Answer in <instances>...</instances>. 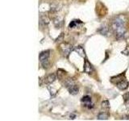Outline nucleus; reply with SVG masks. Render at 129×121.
Listing matches in <instances>:
<instances>
[{
	"mask_svg": "<svg viewBox=\"0 0 129 121\" xmlns=\"http://www.w3.org/2000/svg\"><path fill=\"white\" fill-rule=\"evenodd\" d=\"M111 28L113 32L118 38H121L124 36L126 32L125 28V22L121 17L115 18L111 23Z\"/></svg>",
	"mask_w": 129,
	"mask_h": 121,
	"instance_id": "1",
	"label": "nucleus"
},
{
	"mask_svg": "<svg viewBox=\"0 0 129 121\" xmlns=\"http://www.w3.org/2000/svg\"><path fill=\"white\" fill-rule=\"evenodd\" d=\"M60 50L61 52L62 55L64 57H68V56L70 55L71 51L73 50V45L70 43H62L60 44Z\"/></svg>",
	"mask_w": 129,
	"mask_h": 121,
	"instance_id": "2",
	"label": "nucleus"
},
{
	"mask_svg": "<svg viewBox=\"0 0 129 121\" xmlns=\"http://www.w3.org/2000/svg\"><path fill=\"white\" fill-rule=\"evenodd\" d=\"M50 56V50H45L43 51L40 53L39 55V60L40 62H46V60H48V58Z\"/></svg>",
	"mask_w": 129,
	"mask_h": 121,
	"instance_id": "3",
	"label": "nucleus"
},
{
	"mask_svg": "<svg viewBox=\"0 0 129 121\" xmlns=\"http://www.w3.org/2000/svg\"><path fill=\"white\" fill-rule=\"evenodd\" d=\"M93 71H94V68H93L92 65L89 62L87 59H86L84 63V72L86 74H91Z\"/></svg>",
	"mask_w": 129,
	"mask_h": 121,
	"instance_id": "4",
	"label": "nucleus"
},
{
	"mask_svg": "<svg viewBox=\"0 0 129 121\" xmlns=\"http://www.w3.org/2000/svg\"><path fill=\"white\" fill-rule=\"evenodd\" d=\"M56 74H51L49 75H48L45 78H44V83L46 85H50L52 82H55L56 80Z\"/></svg>",
	"mask_w": 129,
	"mask_h": 121,
	"instance_id": "5",
	"label": "nucleus"
},
{
	"mask_svg": "<svg viewBox=\"0 0 129 121\" xmlns=\"http://www.w3.org/2000/svg\"><path fill=\"white\" fill-rule=\"evenodd\" d=\"M116 86L119 89V90H126V89H127V87L129 86V83L127 82H126L125 80H122V81H120L119 82L117 83Z\"/></svg>",
	"mask_w": 129,
	"mask_h": 121,
	"instance_id": "6",
	"label": "nucleus"
},
{
	"mask_svg": "<svg viewBox=\"0 0 129 121\" xmlns=\"http://www.w3.org/2000/svg\"><path fill=\"white\" fill-rule=\"evenodd\" d=\"M68 90H69V92H70V94H71L73 95H77L78 93L79 88H78V86H77V85L73 84V85H71L70 86L68 87Z\"/></svg>",
	"mask_w": 129,
	"mask_h": 121,
	"instance_id": "7",
	"label": "nucleus"
},
{
	"mask_svg": "<svg viewBox=\"0 0 129 121\" xmlns=\"http://www.w3.org/2000/svg\"><path fill=\"white\" fill-rule=\"evenodd\" d=\"M109 116H110V114H109V112L107 111H101L99 113L98 115V119L99 120H106L109 118Z\"/></svg>",
	"mask_w": 129,
	"mask_h": 121,
	"instance_id": "8",
	"label": "nucleus"
},
{
	"mask_svg": "<svg viewBox=\"0 0 129 121\" xmlns=\"http://www.w3.org/2000/svg\"><path fill=\"white\" fill-rule=\"evenodd\" d=\"M81 101H82V103H85L86 104V106L88 107L89 105L91 104V98L90 96H88V95H86V96H83L82 99H81Z\"/></svg>",
	"mask_w": 129,
	"mask_h": 121,
	"instance_id": "9",
	"label": "nucleus"
},
{
	"mask_svg": "<svg viewBox=\"0 0 129 121\" xmlns=\"http://www.w3.org/2000/svg\"><path fill=\"white\" fill-rule=\"evenodd\" d=\"M75 51L78 52V53L81 56H82V57H85L86 56V52H85V50L84 48L82 47V46H78L75 48Z\"/></svg>",
	"mask_w": 129,
	"mask_h": 121,
	"instance_id": "10",
	"label": "nucleus"
},
{
	"mask_svg": "<svg viewBox=\"0 0 129 121\" xmlns=\"http://www.w3.org/2000/svg\"><path fill=\"white\" fill-rule=\"evenodd\" d=\"M108 27H105V26H103V27H101L98 30V32H99V33L101 35H104V36H107L108 34Z\"/></svg>",
	"mask_w": 129,
	"mask_h": 121,
	"instance_id": "11",
	"label": "nucleus"
},
{
	"mask_svg": "<svg viewBox=\"0 0 129 121\" xmlns=\"http://www.w3.org/2000/svg\"><path fill=\"white\" fill-rule=\"evenodd\" d=\"M102 107L103 109H106V110H108L110 108V103H109V101L108 100H104L102 102Z\"/></svg>",
	"mask_w": 129,
	"mask_h": 121,
	"instance_id": "12",
	"label": "nucleus"
},
{
	"mask_svg": "<svg viewBox=\"0 0 129 121\" xmlns=\"http://www.w3.org/2000/svg\"><path fill=\"white\" fill-rule=\"evenodd\" d=\"M77 23H82V22L80 21V20H73V21H71V23H70V25H69V27H70V28H73V27H74L76 25H77Z\"/></svg>",
	"mask_w": 129,
	"mask_h": 121,
	"instance_id": "13",
	"label": "nucleus"
},
{
	"mask_svg": "<svg viewBox=\"0 0 129 121\" xmlns=\"http://www.w3.org/2000/svg\"><path fill=\"white\" fill-rule=\"evenodd\" d=\"M123 99L124 100V102H129V92L125 93V94L123 95Z\"/></svg>",
	"mask_w": 129,
	"mask_h": 121,
	"instance_id": "14",
	"label": "nucleus"
},
{
	"mask_svg": "<svg viewBox=\"0 0 129 121\" xmlns=\"http://www.w3.org/2000/svg\"><path fill=\"white\" fill-rule=\"evenodd\" d=\"M53 23H54V25L56 27L57 26V23H58V28H59L60 27V23H61V21H60V19L58 18H56V19H54Z\"/></svg>",
	"mask_w": 129,
	"mask_h": 121,
	"instance_id": "15",
	"label": "nucleus"
}]
</instances>
